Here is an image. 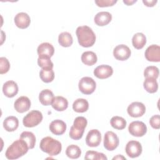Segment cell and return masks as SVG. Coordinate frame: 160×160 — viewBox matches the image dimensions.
<instances>
[{"label": "cell", "instance_id": "ab89813d", "mask_svg": "<svg viewBox=\"0 0 160 160\" xmlns=\"http://www.w3.org/2000/svg\"><path fill=\"white\" fill-rule=\"evenodd\" d=\"M136 1H137L136 0H134V1H129V0H124V1H123V2H124V4H126V5H128V6H131V5H132V4L135 3V2H136Z\"/></svg>", "mask_w": 160, "mask_h": 160}, {"label": "cell", "instance_id": "3957f363", "mask_svg": "<svg viewBox=\"0 0 160 160\" xmlns=\"http://www.w3.org/2000/svg\"><path fill=\"white\" fill-rule=\"evenodd\" d=\"M40 149L49 156L58 155L62 149L61 143L50 136L42 138L39 144Z\"/></svg>", "mask_w": 160, "mask_h": 160}, {"label": "cell", "instance_id": "277c9868", "mask_svg": "<svg viewBox=\"0 0 160 160\" xmlns=\"http://www.w3.org/2000/svg\"><path fill=\"white\" fill-rule=\"evenodd\" d=\"M87 124V119L84 117H77L74 121L73 125L71 127L69 133L70 138L74 140H79L81 139Z\"/></svg>", "mask_w": 160, "mask_h": 160}, {"label": "cell", "instance_id": "7402d4cb", "mask_svg": "<svg viewBox=\"0 0 160 160\" xmlns=\"http://www.w3.org/2000/svg\"><path fill=\"white\" fill-rule=\"evenodd\" d=\"M51 105L55 110L58 111H63L68 108V101L64 97L58 96L54 98Z\"/></svg>", "mask_w": 160, "mask_h": 160}, {"label": "cell", "instance_id": "7a4b0ae2", "mask_svg": "<svg viewBox=\"0 0 160 160\" xmlns=\"http://www.w3.org/2000/svg\"><path fill=\"white\" fill-rule=\"evenodd\" d=\"M29 148L24 141L18 139L14 141L6 149V158L8 159H16L27 153Z\"/></svg>", "mask_w": 160, "mask_h": 160}, {"label": "cell", "instance_id": "836d02e7", "mask_svg": "<svg viewBox=\"0 0 160 160\" xmlns=\"http://www.w3.org/2000/svg\"><path fill=\"white\" fill-rule=\"evenodd\" d=\"M85 159H92V160H107V157L101 152H98L94 151H88L86 152L84 156Z\"/></svg>", "mask_w": 160, "mask_h": 160}, {"label": "cell", "instance_id": "4dcf8cb0", "mask_svg": "<svg viewBox=\"0 0 160 160\" xmlns=\"http://www.w3.org/2000/svg\"><path fill=\"white\" fill-rule=\"evenodd\" d=\"M66 154L71 159H78L81 154V150L79 146L71 144L67 147L66 149Z\"/></svg>", "mask_w": 160, "mask_h": 160}, {"label": "cell", "instance_id": "cb8c5ba5", "mask_svg": "<svg viewBox=\"0 0 160 160\" xmlns=\"http://www.w3.org/2000/svg\"><path fill=\"white\" fill-rule=\"evenodd\" d=\"M146 43V36L142 32L136 33L132 39V44L137 49H142Z\"/></svg>", "mask_w": 160, "mask_h": 160}, {"label": "cell", "instance_id": "d590c367", "mask_svg": "<svg viewBox=\"0 0 160 160\" xmlns=\"http://www.w3.org/2000/svg\"><path fill=\"white\" fill-rule=\"evenodd\" d=\"M10 69V63L5 57L0 58V74H3L8 72Z\"/></svg>", "mask_w": 160, "mask_h": 160}, {"label": "cell", "instance_id": "6da1fadb", "mask_svg": "<svg viewBox=\"0 0 160 160\" xmlns=\"http://www.w3.org/2000/svg\"><path fill=\"white\" fill-rule=\"evenodd\" d=\"M76 34L79 44L84 48L91 47L95 43L96 35L92 29L88 26L78 27Z\"/></svg>", "mask_w": 160, "mask_h": 160}, {"label": "cell", "instance_id": "e0dca14e", "mask_svg": "<svg viewBox=\"0 0 160 160\" xmlns=\"http://www.w3.org/2000/svg\"><path fill=\"white\" fill-rule=\"evenodd\" d=\"M2 92L6 97L13 98L18 92V86L13 81H8L3 84Z\"/></svg>", "mask_w": 160, "mask_h": 160}, {"label": "cell", "instance_id": "5b68a950", "mask_svg": "<svg viewBox=\"0 0 160 160\" xmlns=\"http://www.w3.org/2000/svg\"><path fill=\"white\" fill-rule=\"evenodd\" d=\"M42 120V114L41 112L37 110H32L24 117L22 122L25 127L32 128L38 126Z\"/></svg>", "mask_w": 160, "mask_h": 160}, {"label": "cell", "instance_id": "8992f818", "mask_svg": "<svg viewBox=\"0 0 160 160\" xmlns=\"http://www.w3.org/2000/svg\"><path fill=\"white\" fill-rule=\"evenodd\" d=\"M79 91L84 94H91L96 89V84L95 81L90 77L82 78L78 84Z\"/></svg>", "mask_w": 160, "mask_h": 160}, {"label": "cell", "instance_id": "4316f807", "mask_svg": "<svg viewBox=\"0 0 160 160\" xmlns=\"http://www.w3.org/2000/svg\"><path fill=\"white\" fill-rule=\"evenodd\" d=\"M20 139L26 142L29 149L34 148L36 144V136L32 132H22L20 135Z\"/></svg>", "mask_w": 160, "mask_h": 160}, {"label": "cell", "instance_id": "9c48e42d", "mask_svg": "<svg viewBox=\"0 0 160 160\" xmlns=\"http://www.w3.org/2000/svg\"><path fill=\"white\" fill-rule=\"evenodd\" d=\"M142 146L141 143L137 141H129L125 148L127 155L131 158H134L139 156L142 153Z\"/></svg>", "mask_w": 160, "mask_h": 160}, {"label": "cell", "instance_id": "d6a6232c", "mask_svg": "<svg viewBox=\"0 0 160 160\" xmlns=\"http://www.w3.org/2000/svg\"><path fill=\"white\" fill-rule=\"evenodd\" d=\"M159 69L154 66H148L144 71V76L146 78H151L156 79L159 76Z\"/></svg>", "mask_w": 160, "mask_h": 160}, {"label": "cell", "instance_id": "d6986e66", "mask_svg": "<svg viewBox=\"0 0 160 160\" xmlns=\"http://www.w3.org/2000/svg\"><path fill=\"white\" fill-rule=\"evenodd\" d=\"M112 19V15L109 12L101 11L97 13L94 18V22L99 26L108 25Z\"/></svg>", "mask_w": 160, "mask_h": 160}, {"label": "cell", "instance_id": "1f68e13d", "mask_svg": "<svg viewBox=\"0 0 160 160\" xmlns=\"http://www.w3.org/2000/svg\"><path fill=\"white\" fill-rule=\"evenodd\" d=\"M110 122L113 128L118 130H122L126 126V121L123 118L117 116L112 117Z\"/></svg>", "mask_w": 160, "mask_h": 160}, {"label": "cell", "instance_id": "4fadbf2b", "mask_svg": "<svg viewBox=\"0 0 160 160\" xmlns=\"http://www.w3.org/2000/svg\"><path fill=\"white\" fill-rule=\"evenodd\" d=\"M146 59L151 62L160 61V47L156 44L149 46L145 51Z\"/></svg>", "mask_w": 160, "mask_h": 160}, {"label": "cell", "instance_id": "9a60e30c", "mask_svg": "<svg viewBox=\"0 0 160 160\" xmlns=\"http://www.w3.org/2000/svg\"><path fill=\"white\" fill-rule=\"evenodd\" d=\"M113 73V69L109 65L102 64L96 67L94 70V76L101 79L109 78Z\"/></svg>", "mask_w": 160, "mask_h": 160}, {"label": "cell", "instance_id": "d4e9b609", "mask_svg": "<svg viewBox=\"0 0 160 160\" xmlns=\"http://www.w3.org/2000/svg\"><path fill=\"white\" fill-rule=\"evenodd\" d=\"M89 108L88 101L82 98H79L74 101L72 104V109L77 112H84Z\"/></svg>", "mask_w": 160, "mask_h": 160}, {"label": "cell", "instance_id": "8fae6325", "mask_svg": "<svg viewBox=\"0 0 160 160\" xmlns=\"http://www.w3.org/2000/svg\"><path fill=\"white\" fill-rule=\"evenodd\" d=\"M131 51L128 46L125 44H119L116 46L113 50L114 58L119 61L127 60L131 56Z\"/></svg>", "mask_w": 160, "mask_h": 160}, {"label": "cell", "instance_id": "603a6c76", "mask_svg": "<svg viewBox=\"0 0 160 160\" xmlns=\"http://www.w3.org/2000/svg\"><path fill=\"white\" fill-rule=\"evenodd\" d=\"M54 94L49 89H44L39 94V100L44 106H49L52 104L54 99Z\"/></svg>", "mask_w": 160, "mask_h": 160}, {"label": "cell", "instance_id": "484cf974", "mask_svg": "<svg viewBox=\"0 0 160 160\" xmlns=\"http://www.w3.org/2000/svg\"><path fill=\"white\" fill-rule=\"evenodd\" d=\"M98 60L96 54L92 51L84 52L81 56L82 62L87 66H92L96 63Z\"/></svg>", "mask_w": 160, "mask_h": 160}, {"label": "cell", "instance_id": "8d00e7d4", "mask_svg": "<svg viewBox=\"0 0 160 160\" xmlns=\"http://www.w3.org/2000/svg\"><path fill=\"white\" fill-rule=\"evenodd\" d=\"M117 2L116 0H96L95 3L96 5L101 8L112 6Z\"/></svg>", "mask_w": 160, "mask_h": 160}, {"label": "cell", "instance_id": "52a82bcc", "mask_svg": "<svg viewBox=\"0 0 160 160\" xmlns=\"http://www.w3.org/2000/svg\"><path fill=\"white\" fill-rule=\"evenodd\" d=\"M119 144L118 136L112 131H107L104 137V147L108 151H113L116 149Z\"/></svg>", "mask_w": 160, "mask_h": 160}, {"label": "cell", "instance_id": "f546056e", "mask_svg": "<svg viewBox=\"0 0 160 160\" xmlns=\"http://www.w3.org/2000/svg\"><path fill=\"white\" fill-rule=\"evenodd\" d=\"M39 77L43 82L49 83L54 80V72L52 69L42 68L39 72Z\"/></svg>", "mask_w": 160, "mask_h": 160}, {"label": "cell", "instance_id": "ac0fdd59", "mask_svg": "<svg viewBox=\"0 0 160 160\" xmlns=\"http://www.w3.org/2000/svg\"><path fill=\"white\" fill-rule=\"evenodd\" d=\"M49 130L55 135H62L66 130V124L62 120L56 119L50 123Z\"/></svg>", "mask_w": 160, "mask_h": 160}, {"label": "cell", "instance_id": "44dd1931", "mask_svg": "<svg viewBox=\"0 0 160 160\" xmlns=\"http://www.w3.org/2000/svg\"><path fill=\"white\" fill-rule=\"evenodd\" d=\"M19 126L18 119L13 116L7 117L3 121V127L6 131L12 132L17 129Z\"/></svg>", "mask_w": 160, "mask_h": 160}, {"label": "cell", "instance_id": "f1b7e54d", "mask_svg": "<svg viewBox=\"0 0 160 160\" xmlns=\"http://www.w3.org/2000/svg\"><path fill=\"white\" fill-rule=\"evenodd\" d=\"M143 86L145 90L149 93H154L158 91V84L154 78H146L143 82Z\"/></svg>", "mask_w": 160, "mask_h": 160}, {"label": "cell", "instance_id": "83f0119b", "mask_svg": "<svg viewBox=\"0 0 160 160\" xmlns=\"http://www.w3.org/2000/svg\"><path fill=\"white\" fill-rule=\"evenodd\" d=\"M58 42L61 46L68 48L72 45L73 39L70 33L68 32H63L59 34L58 36Z\"/></svg>", "mask_w": 160, "mask_h": 160}, {"label": "cell", "instance_id": "e575fe53", "mask_svg": "<svg viewBox=\"0 0 160 160\" xmlns=\"http://www.w3.org/2000/svg\"><path fill=\"white\" fill-rule=\"evenodd\" d=\"M51 58L47 56H39L38 59V64L41 68H53V63L51 61Z\"/></svg>", "mask_w": 160, "mask_h": 160}, {"label": "cell", "instance_id": "7c38bea8", "mask_svg": "<svg viewBox=\"0 0 160 160\" xmlns=\"http://www.w3.org/2000/svg\"><path fill=\"white\" fill-rule=\"evenodd\" d=\"M101 141V132L98 129L90 130L86 138V143L89 147L98 146Z\"/></svg>", "mask_w": 160, "mask_h": 160}, {"label": "cell", "instance_id": "ffe728a7", "mask_svg": "<svg viewBox=\"0 0 160 160\" xmlns=\"http://www.w3.org/2000/svg\"><path fill=\"white\" fill-rule=\"evenodd\" d=\"M37 52L39 56L52 57L54 52L53 46L49 42H43L39 45L37 49Z\"/></svg>", "mask_w": 160, "mask_h": 160}, {"label": "cell", "instance_id": "60d3db41", "mask_svg": "<svg viewBox=\"0 0 160 160\" xmlns=\"http://www.w3.org/2000/svg\"><path fill=\"white\" fill-rule=\"evenodd\" d=\"M112 159L114 160V159H126V158H124V156H122V155H118L117 156H115V157H114L113 158H112Z\"/></svg>", "mask_w": 160, "mask_h": 160}, {"label": "cell", "instance_id": "f35d334b", "mask_svg": "<svg viewBox=\"0 0 160 160\" xmlns=\"http://www.w3.org/2000/svg\"><path fill=\"white\" fill-rule=\"evenodd\" d=\"M157 0H143L142 2L148 7H153L157 2Z\"/></svg>", "mask_w": 160, "mask_h": 160}, {"label": "cell", "instance_id": "2e32d148", "mask_svg": "<svg viewBox=\"0 0 160 160\" xmlns=\"http://www.w3.org/2000/svg\"><path fill=\"white\" fill-rule=\"evenodd\" d=\"M14 22L18 28L26 29L30 25L31 18L26 12H19L14 17Z\"/></svg>", "mask_w": 160, "mask_h": 160}, {"label": "cell", "instance_id": "ba28073f", "mask_svg": "<svg viewBox=\"0 0 160 160\" xmlns=\"http://www.w3.org/2000/svg\"><path fill=\"white\" fill-rule=\"evenodd\" d=\"M128 131L133 136L142 137L146 133L147 127L143 122L136 121L130 123L128 127Z\"/></svg>", "mask_w": 160, "mask_h": 160}, {"label": "cell", "instance_id": "74e56055", "mask_svg": "<svg viewBox=\"0 0 160 160\" xmlns=\"http://www.w3.org/2000/svg\"><path fill=\"white\" fill-rule=\"evenodd\" d=\"M149 124L151 126L156 129L160 128V117L159 114L154 115L149 119Z\"/></svg>", "mask_w": 160, "mask_h": 160}, {"label": "cell", "instance_id": "5bb4252c", "mask_svg": "<svg viewBox=\"0 0 160 160\" xmlns=\"http://www.w3.org/2000/svg\"><path fill=\"white\" fill-rule=\"evenodd\" d=\"M14 107L17 112L19 113H23L30 109V99L26 96H21L15 101Z\"/></svg>", "mask_w": 160, "mask_h": 160}, {"label": "cell", "instance_id": "30bf717a", "mask_svg": "<svg viewBox=\"0 0 160 160\" xmlns=\"http://www.w3.org/2000/svg\"><path fill=\"white\" fill-rule=\"evenodd\" d=\"M128 114L132 118L142 116L146 112V107L140 102H133L130 104L127 109Z\"/></svg>", "mask_w": 160, "mask_h": 160}]
</instances>
